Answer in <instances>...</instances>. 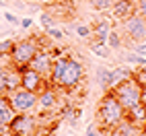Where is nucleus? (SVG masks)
I'll return each mask as SVG.
<instances>
[{"label": "nucleus", "instance_id": "nucleus-1", "mask_svg": "<svg viewBox=\"0 0 146 136\" xmlns=\"http://www.w3.org/2000/svg\"><path fill=\"white\" fill-rule=\"evenodd\" d=\"M125 120V109L121 107V103L115 99L113 91H105L101 97L99 107H97V122H99L101 130L99 132H113L117 126Z\"/></svg>", "mask_w": 146, "mask_h": 136}, {"label": "nucleus", "instance_id": "nucleus-2", "mask_svg": "<svg viewBox=\"0 0 146 136\" xmlns=\"http://www.w3.org/2000/svg\"><path fill=\"white\" fill-rule=\"evenodd\" d=\"M41 47V39L35 35H27L23 39H19L13 43V50H11V60H13V66L17 68H25L29 66V62L33 60V56L39 52Z\"/></svg>", "mask_w": 146, "mask_h": 136}, {"label": "nucleus", "instance_id": "nucleus-3", "mask_svg": "<svg viewBox=\"0 0 146 136\" xmlns=\"http://www.w3.org/2000/svg\"><path fill=\"white\" fill-rule=\"evenodd\" d=\"M43 115L39 113H17L8 126L11 136H41Z\"/></svg>", "mask_w": 146, "mask_h": 136}, {"label": "nucleus", "instance_id": "nucleus-4", "mask_svg": "<svg viewBox=\"0 0 146 136\" xmlns=\"http://www.w3.org/2000/svg\"><path fill=\"white\" fill-rule=\"evenodd\" d=\"M84 79V66L80 60H76L74 56H68L66 58V64H64V70L58 79L56 87L58 89H64V91H72L76 89Z\"/></svg>", "mask_w": 146, "mask_h": 136}, {"label": "nucleus", "instance_id": "nucleus-5", "mask_svg": "<svg viewBox=\"0 0 146 136\" xmlns=\"http://www.w3.org/2000/svg\"><path fill=\"white\" fill-rule=\"evenodd\" d=\"M113 95H115V99H117L121 103V107L128 111L132 107H136V105H140V95H142V85L138 83L132 76V79L128 81H123L121 85H117L115 89H111Z\"/></svg>", "mask_w": 146, "mask_h": 136}, {"label": "nucleus", "instance_id": "nucleus-6", "mask_svg": "<svg viewBox=\"0 0 146 136\" xmlns=\"http://www.w3.org/2000/svg\"><path fill=\"white\" fill-rule=\"evenodd\" d=\"M6 99L11 103V107L17 113H35V105H37V93H31L23 89V87H17L15 91L6 93Z\"/></svg>", "mask_w": 146, "mask_h": 136}, {"label": "nucleus", "instance_id": "nucleus-7", "mask_svg": "<svg viewBox=\"0 0 146 136\" xmlns=\"http://www.w3.org/2000/svg\"><path fill=\"white\" fill-rule=\"evenodd\" d=\"M119 23H121V31H123V35L128 37L130 41L140 43V41L146 39V19L140 17L136 11H134L130 17H125L123 21H119Z\"/></svg>", "mask_w": 146, "mask_h": 136}, {"label": "nucleus", "instance_id": "nucleus-8", "mask_svg": "<svg viewBox=\"0 0 146 136\" xmlns=\"http://www.w3.org/2000/svg\"><path fill=\"white\" fill-rule=\"evenodd\" d=\"M60 105V97H58V87L47 85L45 89L37 93V105H35V113L39 115H50L58 109Z\"/></svg>", "mask_w": 146, "mask_h": 136}, {"label": "nucleus", "instance_id": "nucleus-9", "mask_svg": "<svg viewBox=\"0 0 146 136\" xmlns=\"http://www.w3.org/2000/svg\"><path fill=\"white\" fill-rule=\"evenodd\" d=\"M19 70H21V87L27 89V91H31V93H39L41 89H45V87L50 85L45 76H41L39 72H35L33 68H29V66L19 68Z\"/></svg>", "mask_w": 146, "mask_h": 136}, {"label": "nucleus", "instance_id": "nucleus-10", "mask_svg": "<svg viewBox=\"0 0 146 136\" xmlns=\"http://www.w3.org/2000/svg\"><path fill=\"white\" fill-rule=\"evenodd\" d=\"M52 64H54V54L50 52V47H39V52H37L33 56V60L29 62V68H33L35 72H39L41 76L50 79ZM47 83H50V81H47Z\"/></svg>", "mask_w": 146, "mask_h": 136}, {"label": "nucleus", "instance_id": "nucleus-11", "mask_svg": "<svg viewBox=\"0 0 146 136\" xmlns=\"http://www.w3.org/2000/svg\"><path fill=\"white\" fill-rule=\"evenodd\" d=\"M136 11V2L134 0H115L111 6V17L115 21H123L125 17H130Z\"/></svg>", "mask_w": 146, "mask_h": 136}, {"label": "nucleus", "instance_id": "nucleus-12", "mask_svg": "<svg viewBox=\"0 0 146 136\" xmlns=\"http://www.w3.org/2000/svg\"><path fill=\"white\" fill-rule=\"evenodd\" d=\"M134 76V70L130 66H115L113 70H111V74H109V89L107 91H111V89H115L117 85H121L123 81H128V79H132Z\"/></svg>", "mask_w": 146, "mask_h": 136}, {"label": "nucleus", "instance_id": "nucleus-13", "mask_svg": "<svg viewBox=\"0 0 146 136\" xmlns=\"http://www.w3.org/2000/svg\"><path fill=\"white\" fill-rule=\"evenodd\" d=\"M17 111L11 107L6 95H0V126H11V122L15 120Z\"/></svg>", "mask_w": 146, "mask_h": 136}, {"label": "nucleus", "instance_id": "nucleus-14", "mask_svg": "<svg viewBox=\"0 0 146 136\" xmlns=\"http://www.w3.org/2000/svg\"><path fill=\"white\" fill-rule=\"evenodd\" d=\"M125 120L130 124H134V126H144L146 124V109L142 107V103L125 111Z\"/></svg>", "mask_w": 146, "mask_h": 136}, {"label": "nucleus", "instance_id": "nucleus-15", "mask_svg": "<svg viewBox=\"0 0 146 136\" xmlns=\"http://www.w3.org/2000/svg\"><path fill=\"white\" fill-rule=\"evenodd\" d=\"M109 31H111V23H109V19H99V21L93 25V37H95V39L107 41V37H109Z\"/></svg>", "mask_w": 146, "mask_h": 136}, {"label": "nucleus", "instance_id": "nucleus-16", "mask_svg": "<svg viewBox=\"0 0 146 136\" xmlns=\"http://www.w3.org/2000/svg\"><path fill=\"white\" fill-rule=\"evenodd\" d=\"M91 52L95 54V56H99V58H109L111 56V47L107 45V41H101V39H91Z\"/></svg>", "mask_w": 146, "mask_h": 136}, {"label": "nucleus", "instance_id": "nucleus-17", "mask_svg": "<svg viewBox=\"0 0 146 136\" xmlns=\"http://www.w3.org/2000/svg\"><path fill=\"white\" fill-rule=\"evenodd\" d=\"M95 74H97V85L103 87V89L107 91V89H109V74H111V70L107 66H99Z\"/></svg>", "mask_w": 146, "mask_h": 136}, {"label": "nucleus", "instance_id": "nucleus-18", "mask_svg": "<svg viewBox=\"0 0 146 136\" xmlns=\"http://www.w3.org/2000/svg\"><path fill=\"white\" fill-rule=\"evenodd\" d=\"M123 60L128 62V64H134V66H146V56H140V54H136V52H125L123 54Z\"/></svg>", "mask_w": 146, "mask_h": 136}, {"label": "nucleus", "instance_id": "nucleus-19", "mask_svg": "<svg viewBox=\"0 0 146 136\" xmlns=\"http://www.w3.org/2000/svg\"><path fill=\"white\" fill-rule=\"evenodd\" d=\"M107 45L111 47V50H121L123 47V41H121V35H119V31H109V37H107Z\"/></svg>", "mask_w": 146, "mask_h": 136}, {"label": "nucleus", "instance_id": "nucleus-20", "mask_svg": "<svg viewBox=\"0 0 146 136\" xmlns=\"http://www.w3.org/2000/svg\"><path fill=\"white\" fill-rule=\"evenodd\" d=\"M113 2L115 0H91V6L95 11H99V13H107V11H111Z\"/></svg>", "mask_w": 146, "mask_h": 136}, {"label": "nucleus", "instance_id": "nucleus-21", "mask_svg": "<svg viewBox=\"0 0 146 136\" xmlns=\"http://www.w3.org/2000/svg\"><path fill=\"white\" fill-rule=\"evenodd\" d=\"M39 25H41V31H47V29L56 27V19L50 13H41L39 15Z\"/></svg>", "mask_w": 146, "mask_h": 136}, {"label": "nucleus", "instance_id": "nucleus-22", "mask_svg": "<svg viewBox=\"0 0 146 136\" xmlns=\"http://www.w3.org/2000/svg\"><path fill=\"white\" fill-rule=\"evenodd\" d=\"M74 33L82 37V39H89V37H93V27L89 25H74Z\"/></svg>", "mask_w": 146, "mask_h": 136}, {"label": "nucleus", "instance_id": "nucleus-23", "mask_svg": "<svg viewBox=\"0 0 146 136\" xmlns=\"http://www.w3.org/2000/svg\"><path fill=\"white\" fill-rule=\"evenodd\" d=\"M43 33H47L50 37H54V39H58V41H62L64 37H66V33H64L58 25H56V27H52V29H47V31H43Z\"/></svg>", "mask_w": 146, "mask_h": 136}, {"label": "nucleus", "instance_id": "nucleus-24", "mask_svg": "<svg viewBox=\"0 0 146 136\" xmlns=\"http://www.w3.org/2000/svg\"><path fill=\"white\" fill-rule=\"evenodd\" d=\"M134 79L138 81V83H140L142 87H146V66H140L138 70L134 72Z\"/></svg>", "mask_w": 146, "mask_h": 136}, {"label": "nucleus", "instance_id": "nucleus-25", "mask_svg": "<svg viewBox=\"0 0 146 136\" xmlns=\"http://www.w3.org/2000/svg\"><path fill=\"white\" fill-rule=\"evenodd\" d=\"M13 39H4V41H0V54H11L13 50Z\"/></svg>", "mask_w": 146, "mask_h": 136}, {"label": "nucleus", "instance_id": "nucleus-26", "mask_svg": "<svg viewBox=\"0 0 146 136\" xmlns=\"http://www.w3.org/2000/svg\"><path fill=\"white\" fill-rule=\"evenodd\" d=\"M134 2H136V13L146 19V0H134Z\"/></svg>", "mask_w": 146, "mask_h": 136}, {"label": "nucleus", "instance_id": "nucleus-27", "mask_svg": "<svg viewBox=\"0 0 146 136\" xmlns=\"http://www.w3.org/2000/svg\"><path fill=\"white\" fill-rule=\"evenodd\" d=\"M4 21L11 23V25H19V23H21V19H19L17 15H13V13H6V15H4Z\"/></svg>", "mask_w": 146, "mask_h": 136}, {"label": "nucleus", "instance_id": "nucleus-28", "mask_svg": "<svg viewBox=\"0 0 146 136\" xmlns=\"http://www.w3.org/2000/svg\"><path fill=\"white\" fill-rule=\"evenodd\" d=\"M134 52H136V54H140V56H146V43H144V41H140V43H136V47H134Z\"/></svg>", "mask_w": 146, "mask_h": 136}, {"label": "nucleus", "instance_id": "nucleus-29", "mask_svg": "<svg viewBox=\"0 0 146 136\" xmlns=\"http://www.w3.org/2000/svg\"><path fill=\"white\" fill-rule=\"evenodd\" d=\"M19 25H21V29H31L33 21H31L29 17H25V19H21V23H19Z\"/></svg>", "mask_w": 146, "mask_h": 136}, {"label": "nucleus", "instance_id": "nucleus-30", "mask_svg": "<svg viewBox=\"0 0 146 136\" xmlns=\"http://www.w3.org/2000/svg\"><path fill=\"white\" fill-rule=\"evenodd\" d=\"M99 134H101V132H99V130H97V128H95V126H89V128H86V130H84V136H99Z\"/></svg>", "mask_w": 146, "mask_h": 136}, {"label": "nucleus", "instance_id": "nucleus-31", "mask_svg": "<svg viewBox=\"0 0 146 136\" xmlns=\"http://www.w3.org/2000/svg\"><path fill=\"white\" fill-rule=\"evenodd\" d=\"M140 103H142V107L146 109V87H142V95H140Z\"/></svg>", "mask_w": 146, "mask_h": 136}, {"label": "nucleus", "instance_id": "nucleus-32", "mask_svg": "<svg viewBox=\"0 0 146 136\" xmlns=\"http://www.w3.org/2000/svg\"><path fill=\"white\" fill-rule=\"evenodd\" d=\"M2 6H4V4H0V11H2Z\"/></svg>", "mask_w": 146, "mask_h": 136}, {"label": "nucleus", "instance_id": "nucleus-33", "mask_svg": "<svg viewBox=\"0 0 146 136\" xmlns=\"http://www.w3.org/2000/svg\"><path fill=\"white\" fill-rule=\"evenodd\" d=\"M0 4H4V2H2V0H0Z\"/></svg>", "mask_w": 146, "mask_h": 136}]
</instances>
